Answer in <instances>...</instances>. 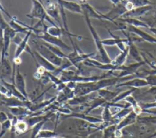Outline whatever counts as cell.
Returning <instances> with one entry per match:
<instances>
[{
  "label": "cell",
  "instance_id": "cell-21",
  "mask_svg": "<svg viewBox=\"0 0 156 138\" xmlns=\"http://www.w3.org/2000/svg\"><path fill=\"white\" fill-rule=\"evenodd\" d=\"M97 92L100 97L104 98L108 102H111L119 93V92L110 91L107 88L99 89Z\"/></svg>",
  "mask_w": 156,
  "mask_h": 138
},
{
  "label": "cell",
  "instance_id": "cell-30",
  "mask_svg": "<svg viewBox=\"0 0 156 138\" xmlns=\"http://www.w3.org/2000/svg\"><path fill=\"white\" fill-rule=\"evenodd\" d=\"M147 81L149 86H156V74L152 69L150 71L149 74L144 77Z\"/></svg>",
  "mask_w": 156,
  "mask_h": 138
},
{
  "label": "cell",
  "instance_id": "cell-36",
  "mask_svg": "<svg viewBox=\"0 0 156 138\" xmlns=\"http://www.w3.org/2000/svg\"><path fill=\"white\" fill-rule=\"evenodd\" d=\"M109 1L112 3L113 6H115L121 2V0H109Z\"/></svg>",
  "mask_w": 156,
  "mask_h": 138
},
{
  "label": "cell",
  "instance_id": "cell-38",
  "mask_svg": "<svg viewBox=\"0 0 156 138\" xmlns=\"http://www.w3.org/2000/svg\"><path fill=\"white\" fill-rule=\"evenodd\" d=\"M153 137H156V130L153 133H152L147 138H153Z\"/></svg>",
  "mask_w": 156,
  "mask_h": 138
},
{
  "label": "cell",
  "instance_id": "cell-8",
  "mask_svg": "<svg viewBox=\"0 0 156 138\" xmlns=\"http://www.w3.org/2000/svg\"><path fill=\"white\" fill-rule=\"evenodd\" d=\"M126 30L130 33H133L136 35L137 36H138L139 38H140L143 41L152 44H156V37L141 30L138 27H136L127 24L126 27Z\"/></svg>",
  "mask_w": 156,
  "mask_h": 138
},
{
  "label": "cell",
  "instance_id": "cell-15",
  "mask_svg": "<svg viewBox=\"0 0 156 138\" xmlns=\"http://www.w3.org/2000/svg\"><path fill=\"white\" fill-rule=\"evenodd\" d=\"M137 117L138 116L132 111L116 125V129H122L127 126L136 123L137 122Z\"/></svg>",
  "mask_w": 156,
  "mask_h": 138
},
{
  "label": "cell",
  "instance_id": "cell-26",
  "mask_svg": "<svg viewBox=\"0 0 156 138\" xmlns=\"http://www.w3.org/2000/svg\"><path fill=\"white\" fill-rule=\"evenodd\" d=\"M48 120V119H45L43 120L38 123H37V124H35V125L33 126V128L32 129V133H31V136L30 138H36L37 136L38 135V134L39 133V132L41 131V128L43 127V126L44 125V123Z\"/></svg>",
  "mask_w": 156,
  "mask_h": 138
},
{
  "label": "cell",
  "instance_id": "cell-20",
  "mask_svg": "<svg viewBox=\"0 0 156 138\" xmlns=\"http://www.w3.org/2000/svg\"><path fill=\"white\" fill-rule=\"evenodd\" d=\"M107 102L105 100L101 97L98 98H91L89 103L87 104V108H86V110L85 111V114H88L90 112H91L92 110L99 107V106H103L104 104Z\"/></svg>",
  "mask_w": 156,
  "mask_h": 138
},
{
  "label": "cell",
  "instance_id": "cell-25",
  "mask_svg": "<svg viewBox=\"0 0 156 138\" xmlns=\"http://www.w3.org/2000/svg\"><path fill=\"white\" fill-rule=\"evenodd\" d=\"M136 88H131L130 89L127 90L126 91H124L122 92H119L117 96L111 102L112 103H119V102L121 101V100H124L127 96L132 95L135 91H136Z\"/></svg>",
  "mask_w": 156,
  "mask_h": 138
},
{
  "label": "cell",
  "instance_id": "cell-22",
  "mask_svg": "<svg viewBox=\"0 0 156 138\" xmlns=\"http://www.w3.org/2000/svg\"><path fill=\"white\" fill-rule=\"evenodd\" d=\"M128 55H129V46L126 50L121 52L119 55H118L113 60H112L111 61V63L117 66H122L124 64Z\"/></svg>",
  "mask_w": 156,
  "mask_h": 138
},
{
  "label": "cell",
  "instance_id": "cell-1",
  "mask_svg": "<svg viewBox=\"0 0 156 138\" xmlns=\"http://www.w3.org/2000/svg\"><path fill=\"white\" fill-rule=\"evenodd\" d=\"M20 23L24 26L26 27L29 30L32 31V35H34L35 38L46 42L47 43L51 44L52 45L55 46L61 49L66 50H71V47L67 45L62 39L61 38L53 36L49 33H48L44 30L40 29L38 28H35L34 26H30L26 25V23L19 21Z\"/></svg>",
  "mask_w": 156,
  "mask_h": 138
},
{
  "label": "cell",
  "instance_id": "cell-34",
  "mask_svg": "<svg viewBox=\"0 0 156 138\" xmlns=\"http://www.w3.org/2000/svg\"><path fill=\"white\" fill-rule=\"evenodd\" d=\"M123 136L122 129H116L114 133V138H121Z\"/></svg>",
  "mask_w": 156,
  "mask_h": 138
},
{
  "label": "cell",
  "instance_id": "cell-2",
  "mask_svg": "<svg viewBox=\"0 0 156 138\" xmlns=\"http://www.w3.org/2000/svg\"><path fill=\"white\" fill-rule=\"evenodd\" d=\"M26 16L30 19H38L39 20L38 22L34 26L35 28H38L41 26V24L44 22V21H47L49 22L52 26H59L47 13L46 10L43 5L38 0H32V8L30 12L26 15Z\"/></svg>",
  "mask_w": 156,
  "mask_h": 138
},
{
  "label": "cell",
  "instance_id": "cell-13",
  "mask_svg": "<svg viewBox=\"0 0 156 138\" xmlns=\"http://www.w3.org/2000/svg\"><path fill=\"white\" fill-rule=\"evenodd\" d=\"M127 12V10L126 9L125 5L121 2L119 4L113 6V9H111L108 13H105V15L111 19L115 21L116 19L122 17Z\"/></svg>",
  "mask_w": 156,
  "mask_h": 138
},
{
  "label": "cell",
  "instance_id": "cell-12",
  "mask_svg": "<svg viewBox=\"0 0 156 138\" xmlns=\"http://www.w3.org/2000/svg\"><path fill=\"white\" fill-rule=\"evenodd\" d=\"M32 35V31H30V30L28 31L25 34L21 42L16 45V49H15V53H14L13 60L20 58V55H21V53L24 51H26L27 46H29L28 45V42H29V38H30V37Z\"/></svg>",
  "mask_w": 156,
  "mask_h": 138
},
{
  "label": "cell",
  "instance_id": "cell-19",
  "mask_svg": "<svg viewBox=\"0 0 156 138\" xmlns=\"http://www.w3.org/2000/svg\"><path fill=\"white\" fill-rule=\"evenodd\" d=\"M124 100L130 105L132 111L135 112L138 116H139L140 114H141L142 112H143V108L132 95L127 96Z\"/></svg>",
  "mask_w": 156,
  "mask_h": 138
},
{
  "label": "cell",
  "instance_id": "cell-24",
  "mask_svg": "<svg viewBox=\"0 0 156 138\" xmlns=\"http://www.w3.org/2000/svg\"><path fill=\"white\" fill-rule=\"evenodd\" d=\"M104 109L101 114V119L104 122H110L112 120L113 114L110 111V106L108 105L107 102L104 104Z\"/></svg>",
  "mask_w": 156,
  "mask_h": 138
},
{
  "label": "cell",
  "instance_id": "cell-3",
  "mask_svg": "<svg viewBox=\"0 0 156 138\" xmlns=\"http://www.w3.org/2000/svg\"><path fill=\"white\" fill-rule=\"evenodd\" d=\"M83 15L84 16L85 20L87 25L88 27V29L91 34L93 40H94L97 50L101 58L102 62L104 63H110L112 60L110 58L107 52L106 51V50L104 47V46L103 45V44L102 43V40L101 39L100 36H99L97 31L96 30L94 26L92 25L90 18L85 13H83Z\"/></svg>",
  "mask_w": 156,
  "mask_h": 138
},
{
  "label": "cell",
  "instance_id": "cell-10",
  "mask_svg": "<svg viewBox=\"0 0 156 138\" xmlns=\"http://www.w3.org/2000/svg\"><path fill=\"white\" fill-rule=\"evenodd\" d=\"M14 84L16 86L18 90L28 100V94L26 91V81L25 78L23 75L20 72L19 67L16 69V71L15 72V78H14Z\"/></svg>",
  "mask_w": 156,
  "mask_h": 138
},
{
  "label": "cell",
  "instance_id": "cell-7",
  "mask_svg": "<svg viewBox=\"0 0 156 138\" xmlns=\"http://www.w3.org/2000/svg\"><path fill=\"white\" fill-rule=\"evenodd\" d=\"M146 86H149V85L146 79L143 77H135L115 85V87L117 88L121 87H130L136 89Z\"/></svg>",
  "mask_w": 156,
  "mask_h": 138
},
{
  "label": "cell",
  "instance_id": "cell-28",
  "mask_svg": "<svg viewBox=\"0 0 156 138\" xmlns=\"http://www.w3.org/2000/svg\"><path fill=\"white\" fill-rule=\"evenodd\" d=\"M12 120L10 119H8L1 123V130H0V138H1L5 133L12 127Z\"/></svg>",
  "mask_w": 156,
  "mask_h": 138
},
{
  "label": "cell",
  "instance_id": "cell-17",
  "mask_svg": "<svg viewBox=\"0 0 156 138\" xmlns=\"http://www.w3.org/2000/svg\"><path fill=\"white\" fill-rule=\"evenodd\" d=\"M122 22H124L128 25H130L136 27H144L149 29V26L144 21L138 19L137 18H119L117 19Z\"/></svg>",
  "mask_w": 156,
  "mask_h": 138
},
{
  "label": "cell",
  "instance_id": "cell-37",
  "mask_svg": "<svg viewBox=\"0 0 156 138\" xmlns=\"http://www.w3.org/2000/svg\"><path fill=\"white\" fill-rule=\"evenodd\" d=\"M148 29L156 35V27H150Z\"/></svg>",
  "mask_w": 156,
  "mask_h": 138
},
{
  "label": "cell",
  "instance_id": "cell-11",
  "mask_svg": "<svg viewBox=\"0 0 156 138\" xmlns=\"http://www.w3.org/2000/svg\"><path fill=\"white\" fill-rule=\"evenodd\" d=\"M152 9V6L151 5L135 7L130 11H127L122 18H138L142 16L146 13H147L150 10Z\"/></svg>",
  "mask_w": 156,
  "mask_h": 138
},
{
  "label": "cell",
  "instance_id": "cell-5",
  "mask_svg": "<svg viewBox=\"0 0 156 138\" xmlns=\"http://www.w3.org/2000/svg\"><path fill=\"white\" fill-rule=\"evenodd\" d=\"M43 3L48 15L57 24H58V25L60 27L63 28L61 23V21H62V20L61 18L59 6L57 2L55 3L52 0H43Z\"/></svg>",
  "mask_w": 156,
  "mask_h": 138
},
{
  "label": "cell",
  "instance_id": "cell-29",
  "mask_svg": "<svg viewBox=\"0 0 156 138\" xmlns=\"http://www.w3.org/2000/svg\"><path fill=\"white\" fill-rule=\"evenodd\" d=\"M57 136V133L49 130H41L36 138H53Z\"/></svg>",
  "mask_w": 156,
  "mask_h": 138
},
{
  "label": "cell",
  "instance_id": "cell-16",
  "mask_svg": "<svg viewBox=\"0 0 156 138\" xmlns=\"http://www.w3.org/2000/svg\"><path fill=\"white\" fill-rule=\"evenodd\" d=\"M66 117H75L78 118L79 119H81L85 121H87L92 124H99L103 122L102 119H99L98 117H95L93 116H88L85 113H77V112H71V114L65 116Z\"/></svg>",
  "mask_w": 156,
  "mask_h": 138
},
{
  "label": "cell",
  "instance_id": "cell-4",
  "mask_svg": "<svg viewBox=\"0 0 156 138\" xmlns=\"http://www.w3.org/2000/svg\"><path fill=\"white\" fill-rule=\"evenodd\" d=\"M32 43L35 50L55 66L59 67L62 64L63 58L54 54L44 44H43L40 40L35 38L32 40Z\"/></svg>",
  "mask_w": 156,
  "mask_h": 138
},
{
  "label": "cell",
  "instance_id": "cell-31",
  "mask_svg": "<svg viewBox=\"0 0 156 138\" xmlns=\"http://www.w3.org/2000/svg\"><path fill=\"white\" fill-rule=\"evenodd\" d=\"M131 2L135 7L146 6L149 5H152V3L150 0H125Z\"/></svg>",
  "mask_w": 156,
  "mask_h": 138
},
{
  "label": "cell",
  "instance_id": "cell-27",
  "mask_svg": "<svg viewBox=\"0 0 156 138\" xmlns=\"http://www.w3.org/2000/svg\"><path fill=\"white\" fill-rule=\"evenodd\" d=\"M116 129V125H110L103 129V138H114V133Z\"/></svg>",
  "mask_w": 156,
  "mask_h": 138
},
{
  "label": "cell",
  "instance_id": "cell-18",
  "mask_svg": "<svg viewBox=\"0 0 156 138\" xmlns=\"http://www.w3.org/2000/svg\"><path fill=\"white\" fill-rule=\"evenodd\" d=\"M10 113L15 117H26L32 114V112L26 106L8 107Z\"/></svg>",
  "mask_w": 156,
  "mask_h": 138
},
{
  "label": "cell",
  "instance_id": "cell-14",
  "mask_svg": "<svg viewBox=\"0 0 156 138\" xmlns=\"http://www.w3.org/2000/svg\"><path fill=\"white\" fill-rule=\"evenodd\" d=\"M34 55V60L37 62L39 66L43 67L46 71L52 72L56 69V66L50 63L45 58L41 56L39 53H38L35 50L33 52Z\"/></svg>",
  "mask_w": 156,
  "mask_h": 138
},
{
  "label": "cell",
  "instance_id": "cell-6",
  "mask_svg": "<svg viewBox=\"0 0 156 138\" xmlns=\"http://www.w3.org/2000/svg\"><path fill=\"white\" fill-rule=\"evenodd\" d=\"M80 5H81V7H82V9L83 11V14L85 13L86 15H87L88 16V17L90 18H95V19H99L101 21L107 20V21L113 23L116 26H117L118 29L119 28L120 24H118L115 21L111 19L107 16H106L105 14H103V13L97 11L90 4H88L87 2H84V3L81 4Z\"/></svg>",
  "mask_w": 156,
  "mask_h": 138
},
{
  "label": "cell",
  "instance_id": "cell-23",
  "mask_svg": "<svg viewBox=\"0 0 156 138\" xmlns=\"http://www.w3.org/2000/svg\"><path fill=\"white\" fill-rule=\"evenodd\" d=\"M130 107L122 108L118 112L113 116L112 121L113 122L115 125H117L124 117H125L128 114H129L132 111V108L130 109Z\"/></svg>",
  "mask_w": 156,
  "mask_h": 138
},
{
  "label": "cell",
  "instance_id": "cell-9",
  "mask_svg": "<svg viewBox=\"0 0 156 138\" xmlns=\"http://www.w3.org/2000/svg\"><path fill=\"white\" fill-rule=\"evenodd\" d=\"M56 1L58 6L60 8L63 9L64 10H68L69 12L74 13L83 14L81 5H80L77 2L66 0H56Z\"/></svg>",
  "mask_w": 156,
  "mask_h": 138
},
{
  "label": "cell",
  "instance_id": "cell-32",
  "mask_svg": "<svg viewBox=\"0 0 156 138\" xmlns=\"http://www.w3.org/2000/svg\"><path fill=\"white\" fill-rule=\"evenodd\" d=\"M140 105L143 109V112H144L146 110H151V109L156 108V100L151 102H141Z\"/></svg>",
  "mask_w": 156,
  "mask_h": 138
},
{
  "label": "cell",
  "instance_id": "cell-33",
  "mask_svg": "<svg viewBox=\"0 0 156 138\" xmlns=\"http://www.w3.org/2000/svg\"><path fill=\"white\" fill-rule=\"evenodd\" d=\"M2 11L0 10V30H2L6 27L9 26V22H7L5 19H4L2 14Z\"/></svg>",
  "mask_w": 156,
  "mask_h": 138
},
{
  "label": "cell",
  "instance_id": "cell-35",
  "mask_svg": "<svg viewBox=\"0 0 156 138\" xmlns=\"http://www.w3.org/2000/svg\"><path fill=\"white\" fill-rule=\"evenodd\" d=\"M0 10L2 11V13H4V14H5L10 19H13V16H11L10 14H9V13L6 10V9L4 7V6L2 5V4H1V2H0Z\"/></svg>",
  "mask_w": 156,
  "mask_h": 138
}]
</instances>
